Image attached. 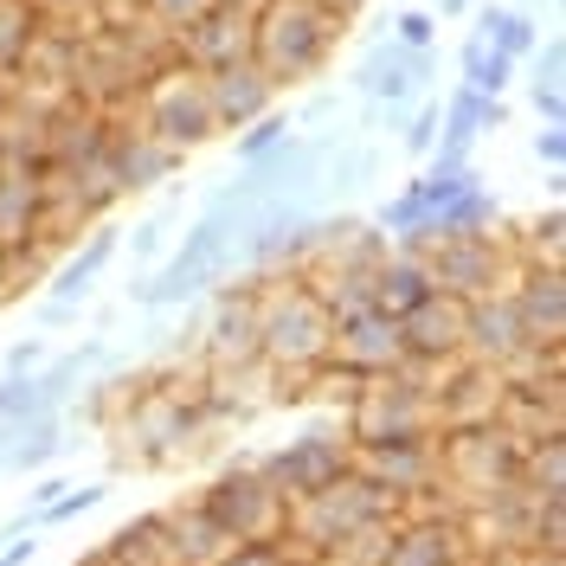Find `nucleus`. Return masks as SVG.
<instances>
[{
  "mask_svg": "<svg viewBox=\"0 0 566 566\" xmlns=\"http://www.w3.org/2000/svg\"><path fill=\"white\" fill-rule=\"evenodd\" d=\"M522 65L534 71L528 91H566V39L560 33H541V45H534Z\"/></svg>",
  "mask_w": 566,
  "mask_h": 566,
  "instance_id": "obj_37",
  "label": "nucleus"
},
{
  "mask_svg": "<svg viewBox=\"0 0 566 566\" xmlns=\"http://www.w3.org/2000/svg\"><path fill=\"white\" fill-rule=\"evenodd\" d=\"M0 91H7V84H0Z\"/></svg>",
  "mask_w": 566,
  "mask_h": 566,
  "instance_id": "obj_55",
  "label": "nucleus"
},
{
  "mask_svg": "<svg viewBox=\"0 0 566 566\" xmlns=\"http://www.w3.org/2000/svg\"><path fill=\"white\" fill-rule=\"evenodd\" d=\"M59 251L45 239V168L0 161V251Z\"/></svg>",
  "mask_w": 566,
  "mask_h": 566,
  "instance_id": "obj_19",
  "label": "nucleus"
},
{
  "mask_svg": "<svg viewBox=\"0 0 566 566\" xmlns=\"http://www.w3.org/2000/svg\"><path fill=\"white\" fill-rule=\"evenodd\" d=\"M547 7H560V0H547Z\"/></svg>",
  "mask_w": 566,
  "mask_h": 566,
  "instance_id": "obj_54",
  "label": "nucleus"
},
{
  "mask_svg": "<svg viewBox=\"0 0 566 566\" xmlns=\"http://www.w3.org/2000/svg\"><path fill=\"white\" fill-rule=\"evenodd\" d=\"M193 502H200L232 541H283V515H290V502L258 476V463H232V470H219Z\"/></svg>",
  "mask_w": 566,
  "mask_h": 566,
  "instance_id": "obj_9",
  "label": "nucleus"
},
{
  "mask_svg": "<svg viewBox=\"0 0 566 566\" xmlns=\"http://www.w3.org/2000/svg\"><path fill=\"white\" fill-rule=\"evenodd\" d=\"M438 129H444L438 97H419V104L406 109V123H399V148H406L412 161H424V155H431V142H438Z\"/></svg>",
  "mask_w": 566,
  "mask_h": 566,
  "instance_id": "obj_36",
  "label": "nucleus"
},
{
  "mask_svg": "<svg viewBox=\"0 0 566 566\" xmlns=\"http://www.w3.org/2000/svg\"><path fill=\"white\" fill-rule=\"evenodd\" d=\"M116 251H123L116 226H104V219H97V226H91V239H84V245H71L65 264H52V271H45V296H52V303H77V310H84V303H91V290L104 283V271L116 264Z\"/></svg>",
  "mask_w": 566,
  "mask_h": 566,
  "instance_id": "obj_21",
  "label": "nucleus"
},
{
  "mask_svg": "<svg viewBox=\"0 0 566 566\" xmlns=\"http://www.w3.org/2000/svg\"><path fill=\"white\" fill-rule=\"evenodd\" d=\"M239 219H226V212H200L187 232H180V245L155 264V271H142L129 283V303L148 310V316H161V310H187V303H200L207 290H219L226 277H245V258H239Z\"/></svg>",
  "mask_w": 566,
  "mask_h": 566,
  "instance_id": "obj_2",
  "label": "nucleus"
},
{
  "mask_svg": "<svg viewBox=\"0 0 566 566\" xmlns=\"http://www.w3.org/2000/svg\"><path fill=\"white\" fill-rule=\"evenodd\" d=\"M560 251H566V212L560 200H547V212H534L528 232L515 239V258L522 264H560Z\"/></svg>",
  "mask_w": 566,
  "mask_h": 566,
  "instance_id": "obj_32",
  "label": "nucleus"
},
{
  "mask_svg": "<svg viewBox=\"0 0 566 566\" xmlns=\"http://www.w3.org/2000/svg\"><path fill=\"white\" fill-rule=\"evenodd\" d=\"M328 360H342L348 374L374 380V374H392L406 367V342H399V316L387 310H354V316H335V342H328Z\"/></svg>",
  "mask_w": 566,
  "mask_h": 566,
  "instance_id": "obj_14",
  "label": "nucleus"
},
{
  "mask_svg": "<svg viewBox=\"0 0 566 566\" xmlns=\"http://www.w3.org/2000/svg\"><path fill=\"white\" fill-rule=\"evenodd\" d=\"M392 39L399 45H438V13L431 7H399L392 13Z\"/></svg>",
  "mask_w": 566,
  "mask_h": 566,
  "instance_id": "obj_43",
  "label": "nucleus"
},
{
  "mask_svg": "<svg viewBox=\"0 0 566 566\" xmlns=\"http://www.w3.org/2000/svg\"><path fill=\"white\" fill-rule=\"evenodd\" d=\"M104 431L116 438V463L123 470H168V463L193 458L207 444V419L193 406V380L180 387L175 367L161 380H136V387L123 392V406H116V419Z\"/></svg>",
  "mask_w": 566,
  "mask_h": 566,
  "instance_id": "obj_1",
  "label": "nucleus"
},
{
  "mask_svg": "<svg viewBox=\"0 0 566 566\" xmlns=\"http://www.w3.org/2000/svg\"><path fill=\"white\" fill-rule=\"evenodd\" d=\"M290 129H296V123H290V109L271 104L264 116H251L245 129H232V161H239V168H251V161H258V155H271Z\"/></svg>",
  "mask_w": 566,
  "mask_h": 566,
  "instance_id": "obj_33",
  "label": "nucleus"
},
{
  "mask_svg": "<svg viewBox=\"0 0 566 566\" xmlns=\"http://www.w3.org/2000/svg\"><path fill=\"white\" fill-rule=\"evenodd\" d=\"M71 451L65 438V412H39V419H20L7 431V451H0V470L7 476H27V470H45Z\"/></svg>",
  "mask_w": 566,
  "mask_h": 566,
  "instance_id": "obj_25",
  "label": "nucleus"
},
{
  "mask_svg": "<svg viewBox=\"0 0 566 566\" xmlns=\"http://www.w3.org/2000/svg\"><path fill=\"white\" fill-rule=\"evenodd\" d=\"M515 566H560V554H522Z\"/></svg>",
  "mask_w": 566,
  "mask_h": 566,
  "instance_id": "obj_53",
  "label": "nucleus"
},
{
  "mask_svg": "<svg viewBox=\"0 0 566 566\" xmlns=\"http://www.w3.org/2000/svg\"><path fill=\"white\" fill-rule=\"evenodd\" d=\"M342 431L354 444H412V438H438V412H431V374L424 367H392L360 380V392L342 412Z\"/></svg>",
  "mask_w": 566,
  "mask_h": 566,
  "instance_id": "obj_6",
  "label": "nucleus"
},
{
  "mask_svg": "<svg viewBox=\"0 0 566 566\" xmlns=\"http://www.w3.org/2000/svg\"><path fill=\"white\" fill-rule=\"evenodd\" d=\"M424 296H438V290H431V271H424V258L387 251V258L374 264V310H387V316H406V310H419Z\"/></svg>",
  "mask_w": 566,
  "mask_h": 566,
  "instance_id": "obj_26",
  "label": "nucleus"
},
{
  "mask_svg": "<svg viewBox=\"0 0 566 566\" xmlns=\"http://www.w3.org/2000/svg\"><path fill=\"white\" fill-rule=\"evenodd\" d=\"M104 483H91V490H65L59 502H45L33 515V528H59V522H77V515H91V509H104Z\"/></svg>",
  "mask_w": 566,
  "mask_h": 566,
  "instance_id": "obj_41",
  "label": "nucleus"
},
{
  "mask_svg": "<svg viewBox=\"0 0 566 566\" xmlns=\"http://www.w3.org/2000/svg\"><path fill=\"white\" fill-rule=\"evenodd\" d=\"M175 59L193 71H219V65L251 59V7L245 0H219L187 33H175Z\"/></svg>",
  "mask_w": 566,
  "mask_h": 566,
  "instance_id": "obj_16",
  "label": "nucleus"
},
{
  "mask_svg": "<svg viewBox=\"0 0 566 566\" xmlns=\"http://www.w3.org/2000/svg\"><path fill=\"white\" fill-rule=\"evenodd\" d=\"M399 342H406V360L424 374L463 360V303L458 296H424L419 310L399 316Z\"/></svg>",
  "mask_w": 566,
  "mask_h": 566,
  "instance_id": "obj_17",
  "label": "nucleus"
},
{
  "mask_svg": "<svg viewBox=\"0 0 566 566\" xmlns=\"http://www.w3.org/2000/svg\"><path fill=\"white\" fill-rule=\"evenodd\" d=\"M168 212L175 207H161V212H148V219L129 226V258H136L142 271H155V264L168 258Z\"/></svg>",
  "mask_w": 566,
  "mask_h": 566,
  "instance_id": "obj_40",
  "label": "nucleus"
},
{
  "mask_svg": "<svg viewBox=\"0 0 566 566\" xmlns=\"http://www.w3.org/2000/svg\"><path fill=\"white\" fill-rule=\"evenodd\" d=\"M245 360H258V277H232L207 290L200 367H245Z\"/></svg>",
  "mask_w": 566,
  "mask_h": 566,
  "instance_id": "obj_12",
  "label": "nucleus"
},
{
  "mask_svg": "<svg viewBox=\"0 0 566 566\" xmlns=\"http://www.w3.org/2000/svg\"><path fill=\"white\" fill-rule=\"evenodd\" d=\"M52 360V348L39 342V335H27V342H13V348L0 354V374H13V380H27V374H39Z\"/></svg>",
  "mask_w": 566,
  "mask_h": 566,
  "instance_id": "obj_44",
  "label": "nucleus"
},
{
  "mask_svg": "<svg viewBox=\"0 0 566 566\" xmlns=\"http://www.w3.org/2000/svg\"><path fill=\"white\" fill-rule=\"evenodd\" d=\"M123 116H136L142 129H155L161 142H175L187 155L219 136V116H212V97H207V71L180 65V59H168V65L155 71Z\"/></svg>",
  "mask_w": 566,
  "mask_h": 566,
  "instance_id": "obj_7",
  "label": "nucleus"
},
{
  "mask_svg": "<svg viewBox=\"0 0 566 566\" xmlns=\"http://www.w3.org/2000/svg\"><path fill=\"white\" fill-rule=\"evenodd\" d=\"M458 65H463V84H476L483 97H502V91L515 84V71H522L515 59H502V52H495V45H490L483 33H470V39H463Z\"/></svg>",
  "mask_w": 566,
  "mask_h": 566,
  "instance_id": "obj_31",
  "label": "nucleus"
},
{
  "mask_svg": "<svg viewBox=\"0 0 566 566\" xmlns=\"http://www.w3.org/2000/svg\"><path fill=\"white\" fill-rule=\"evenodd\" d=\"M348 91L360 104H387V109H412L419 97H431L412 71L399 65V45H374V52H360V65L348 71Z\"/></svg>",
  "mask_w": 566,
  "mask_h": 566,
  "instance_id": "obj_23",
  "label": "nucleus"
},
{
  "mask_svg": "<svg viewBox=\"0 0 566 566\" xmlns=\"http://www.w3.org/2000/svg\"><path fill=\"white\" fill-rule=\"evenodd\" d=\"M39 7H45V20H84L91 27V7L97 0H39Z\"/></svg>",
  "mask_w": 566,
  "mask_h": 566,
  "instance_id": "obj_46",
  "label": "nucleus"
},
{
  "mask_svg": "<svg viewBox=\"0 0 566 566\" xmlns=\"http://www.w3.org/2000/svg\"><path fill=\"white\" fill-rule=\"evenodd\" d=\"M39 33H45V7L39 0H0V84H13V71L27 65Z\"/></svg>",
  "mask_w": 566,
  "mask_h": 566,
  "instance_id": "obj_28",
  "label": "nucleus"
},
{
  "mask_svg": "<svg viewBox=\"0 0 566 566\" xmlns=\"http://www.w3.org/2000/svg\"><path fill=\"white\" fill-rule=\"evenodd\" d=\"M522 490L534 502H566V431L522 444Z\"/></svg>",
  "mask_w": 566,
  "mask_h": 566,
  "instance_id": "obj_30",
  "label": "nucleus"
},
{
  "mask_svg": "<svg viewBox=\"0 0 566 566\" xmlns=\"http://www.w3.org/2000/svg\"><path fill=\"white\" fill-rule=\"evenodd\" d=\"M316 7H328V13H335V20H342V27H354V20H360V7H367V0H316Z\"/></svg>",
  "mask_w": 566,
  "mask_h": 566,
  "instance_id": "obj_51",
  "label": "nucleus"
},
{
  "mask_svg": "<svg viewBox=\"0 0 566 566\" xmlns=\"http://www.w3.org/2000/svg\"><path fill=\"white\" fill-rule=\"evenodd\" d=\"M212 566H310L290 541H232Z\"/></svg>",
  "mask_w": 566,
  "mask_h": 566,
  "instance_id": "obj_38",
  "label": "nucleus"
},
{
  "mask_svg": "<svg viewBox=\"0 0 566 566\" xmlns=\"http://www.w3.org/2000/svg\"><path fill=\"white\" fill-rule=\"evenodd\" d=\"M33 554H39V541H0V566H33Z\"/></svg>",
  "mask_w": 566,
  "mask_h": 566,
  "instance_id": "obj_49",
  "label": "nucleus"
},
{
  "mask_svg": "<svg viewBox=\"0 0 566 566\" xmlns=\"http://www.w3.org/2000/svg\"><path fill=\"white\" fill-rule=\"evenodd\" d=\"M212 7H219V0H142V20H148L155 33L175 39V33H187L200 13H212Z\"/></svg>",
  "mask_w": 566,
  "mask_h": 566,
  "instance_id": "obj_39",
  "label": "nucleus"
},
{
  "mask_svg": "<svg viewBox=\"0 0 566 566\" xmlns=\"http://www.w3.org/2000/svg\"><path fill=\"white\" fill-rule=\"evenodd\" d=\"M136 7H142V0H136Z\"/></svg>",
  "mask_w": 566,
  "mask_h": 566,
  "instance_id": "obj_56",
  "label": "nucleus"
},
{
  "mask_svg": "<svg viewBox=\"0 0 566 566\" xmlns=\"http://www.w3.org/2000/svg\"><path fill=\"white\" fill-rule=\"evenodd\" d=\"M495 406H502V374L483 367V360H451L431 374V412H438V431H458V424H490Z\"/></svg>",
  "mask_w": 566,
  "mask_h": 566,
  "instance_id": "obj_15",
  "label": "nucleus"
},
{
  "mask_svg": "<svg viewBox=\"0 0 566 566\" xmlns=\"http://www.w3.org/2000/svg\"><path fill=\"white\" fill-rule=\"evenodd\" d=\"M290 123H296V129H322V123H342V91H335V84L310 91L303 104L290 109Z\"/></svg>",
  "mask_w": 566,
  "mask_h": 566,
  "instance_id": "obj_42",
  "label": "nucleus"
},
{
  "mask_svg": "<svg viewBox=\"0 0 566 566\" xmlns=\"http://www.w3.org/2000/svg\"><path fill=\"white\" fill-rule=\"evenodd\" d=\"M541 123H566V91H528Z\"/></svg>",
  "mask_w": 566,
  "mask_h": 566,
  "instance_id": "obj_47",
  "label": "nucleus"
},
{
  "mask_svg": "<svg viewBox=\"0 0 566 566\" xmlns=\"http://www.w3.org/2000/svg\"><path fill=\"white\" fill-rule=\"evenodd\" d=\"M534 161H547V175L566 168V123H541L534 129Z\"/></svg>",
  "mask_w": 566,
  "mask_h": 566,
  "instance_id": "obj_45",
  "label": "nucleus"
},
{
  "mask_svg": "<svg viewBox=\"0 0 566 566\" xmlns=\"http://www.w3.org/2000/svg\"><path fill=\"white\" fill-rule=\"evenodd\" d=\"M71 490V483H59V476H45V483H39V490H33V509H27V522H33V515H39V509H45V502H59V495H65Z\"/></svg>",
  "mask_w": 566,
  "mask_h": 566,
  "instance_id": "obj_50",
  "label": "nucleus"
},
{
  "mask_svg": "<svg viewBox=\"0 0 566 566\" xmlns=\"http://www.w3.org/2000/svg\"><path fill=\"white\" fill-rule=\"evenodd\" d=\"M348 470H354L348 431H303V438H290L283 451H264V458H258V476H264L283 502L328 490V483H342Z\"/></svg>",
  "mask_w": 566,
  "mask_h": 566,
  "instance_id": "obj_11",
  "label": "nucleus"
},
{
  "mask_svg": "<svg viewBox=\"0 0 566 566\" xmlns=\"http://www.w3.org/2000/svg\"><path fill=\"white\" fill-rule=\"evenodd\" d=\"M342 20L316 7V0H258L251 7V65L264 71L277 91L310 84L328 71L335 45H342Z\"/></svg>",
  "mask_w": 566,
  "mask_h": 566,
  "instance_id": "obj_3",
  "label": "nucleus"
},
{
  "mask_svg": "<svg viewBox=\"0 0 566 566\" xmlns=\"http://www.w3.org/2000/svg\"><path fill=\"white\" fill-rule=\"evenodd\" d=\"M374 226H380L387 239H399V232H419V226H431V207H424V187H419V180H406V187L392 193L387 207L374 212Z\"/></svg>",
  "mask_w": 566,
  "mask_h": 566,
  "instance_id": "obj_35",
  "label": "nucleus"
},
{
  "mask_svg": "<svg viewBox=\"0 0 566 566\" xmlns=\"http://www.w3.org/2000/svg\"><path fill=\"white\" fill-rule=\"evenodd\" d=\"M438 109H444V129H438V136H458V142H483L509 123V104H502V97H483L476 84H458Z\"/></svg>",
  "mask_w": 566,
  "mask_h": 566,
  "instance_id": "obj_27",
  "label": "nucleus"
},
{
  "mask_svg": "<svg viewBox=\"0 0 566 566\" xmlns=\"http://www.w3.org/2000/svg\"><path fill=\"white\" fill-rule=\"evenodd\" d=\"M392 515H399V502H392L387 490H374L360 470H348L342 483H328V490L296 495V502H290V515H283V541H290L303 560H316V554L354 541L360 528H380V522H392Z\"/></svg>",
  "mask_w": 566,
  "mask_h": 566,
  "instance_id": "obj_5",
  "label": "nucleus"
},
{
  "mask_svg": "<svg viewBox=\"0 0 566 566\" xmlns=\"http://www.w3.org/2000/svg\"><path fill=\"white\" fill-rule=\"evenodd\" d=\"M515 316L541 348H566V271L560 264H515L509 277Z\"/></svg>",
  "mask_w": 566,
  "mask_h": 566,
  "instance_id": "obj_18",
  "label": "nucleus"
},
{
  "mask_svg": "<svg viewBox=\"0 0 566 566\" xmlns=\"http://www.w3.org/2000/svg\"><path fill=\"white\" fill-rule=\"evenodd\" d=\"M470 7H476V0H438V7H431V13H438V20H463V13H470Z\"/></svg>",
  "mask_w": 566,
  "mask_h": 566,
  "instance_id": "obj_52",
  "label": "nucleus"
},
{
  "mask_svg": "<svg viewBox=\"0 0 566 566\" xmlns=\"http://www.w3.org/2000/svg\"><path fill=\"white\" fill-rule=\"evenodd\" d=\"M104 161H109V175H116V187H123V200H129V193H148V187L175 180L187 168V148L161 142L155 129H142L136 116H109Z\"/></svg>",
  "mask_w": 566,
  "mask_h": 566,
  "instance_id": "obj_13",
  "label": "nucleus"
},
{
  "mask_svg": "<svg viewBox=\"0 0 566 566\" xmlns=\"http://www.w3.org/2000/svg\"><path fill=\"white\" fill-rule=\"evenodd\" d=\"M495 219H502V200H495L483 180H470L458 200H444V207L431 212V226H438L444 239H476V232H495Z\"/></svg>",
  "mask_w": 566,
  "mask_h": 566,
  "instance_id": "obj_29",
  "label": "nucleus"
},
{
  "mask_svg": "<svg viewBox=\"0 0 566 566\" xmlns=\"http://www.w3.org/2000/svg\"><path fill=\"white\" fill-rule=\"evenodd\" d=\"M71 322H77V303H52V296L39 303V328H71Z\"/></svg>",
  "mask_w": 566,
  "mask_h": 566,
  "instance_id": "obj_48",
  "label": "nucleus"
},
{
  "mask_svg": "<svg viewBox=\"0 0 566 566\" xmlns=\"http://www.w3.org/2000/svg\"><path fill=\"white\" fill-rule=\"evenodd\" d=\"M515 239L502 232H476V239H438L424 251V271H431V290L438 296H458V303H476L490 290H509L515 277Z\"/></svg>",
  "mask_w": 566,
  "mask_h": 566,
  "instance_id": "obj_8",
  "label": "nucleus"
},
{
  "mask_svg": "<svg viewBox=\"0 0 566 566\" xmlns=\"http://www.w3.org/2000/svg\"><path fill=\"white\" fill-rule=\"evenodd\" d=\"M541 33H547V27H541V13H528V7H502V20L490 27V45L502 52V59H515V65H522L534 45H541Z\"/></svg>",
  "mask_w": 566,
  "mask_h": 566,
  "instance_id": "obj_34",
  "label": "nucleus"
},
{
  "mask_svg": "<svg viewBox=\"0 0 566 566\" xmlns=\"http://www.w3.org/2000/svg\"><path fill=\"white\" fill-rule=\"evenodd\" d=\"M354 470L387 490L406 509H424V502H444V463H438V438H412V444H354Z\"/></svg>",
  "mask_w": 566,
  "mask_h": 566,
  "instance_id": "obj_10",
  "label": "nucleus"
},
{
  "mask_svg": "<svg viewBox=\"0 0 566 566\" xmlns=\"http://www.w3.org/2000/svg\"><path fill=\"white\" fill-rule=\"evenodd\" d=\"M207 97H212V116H219V136H232V129H245L251 116H264L283 91L251 59H239V65L207 71Z\"/></svg>",
  "mask_w": 566,
  "mask_h": 566,
  "instance_id": "obj_20",
  "label": "nucleus"
},
{
  "mask_svg": "<svg viewBox=\"0 0 566 566\" xmlns=\"http://www.w3.org/2000/svg\"><path fill=\"white\" fill-rule=\"evenodd\" d=\"M161 541H168V566H212L226 547H232V534L219 528L200 502L161 509Z\"/></svg>",
  "mask_w": 566,
  "mask_h": 566,
  "instance_id": "obj_24",
  "label": "nucleus"
},
{
  "mask_svg": "<svg viewBox=\"0 0 566 566\" xmlns=\"http://www.w3.org/2000/svg\"><path fill=\"white\" fill-rule=\"evenodd\" d=\"M328 342H335V316L310 290V277H258V360L271 374L303 380L310 367L328 360Z\"/></svg>",
  "mask_w": 566,
  "mask_h": 566,
  "instance_id": "obj_4",
  "label": "nucleus"
},
{
  "mask_svg": "<svg viewBox=\"0 0 566 566\" xmlns=\"http://www.w3.org/2000/svg\"><path fill=\"white\" fill-rule=\"evenodd\" d=\"M374 175H380V148L374 142H335L328 148V161L316 168V180H310V207L328 212V207H354L367 187H374Z\"/></svg>",
  "mask_w": 566,
  "mask_h": 566,
  "instance_id": "obj_22",
  "label": "nucleus"
}]
</instances>
